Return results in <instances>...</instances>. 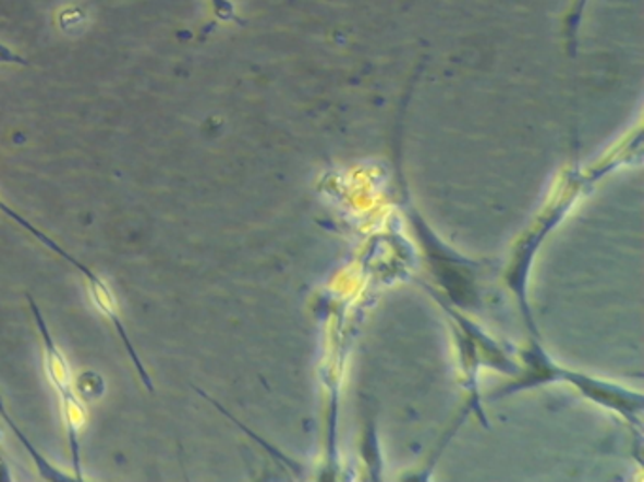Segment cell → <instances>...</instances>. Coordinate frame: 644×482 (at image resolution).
<instances>
[{
  "instance_id": "2",
  "label": "cell",
  "mask_w": 644,
  "mask_h": 482,
  "mask_svg": "<svg viewBox=\"0 0 644 482\" xmlns=\"http://www.w3.org/2000/svg\"><path fill=\"white\" fill-rule=\"evenodd\" d=\"M0 211H4L8 218L14 219L15 223L22 224L25 231L31 232L35 238L40 239L46 247H50L51 251L59 252L64 260H69L74 268H78V272L84 275L85 281H87V285H89V291H92L93 301H95V306L100 309V313L105 314L107 319L112 321L113 326L118 330V334H120L121 339L125 343V347H127L129 355L133 358V362H135V368L141 373V379L144 381V385L148 391H154V385H151V381H149L148 371L144 370V366H142L141 358L136 355L135 349H133V343L129 342L127 332H125V326H123V322H121L120 314H118V304H116V298H113L112 291L108 287L105 281L100 280L97 273L92 272L87 265L82 264L80 260L74 259L72 255L61 249L59 245L53 242V239L48 238L44 232L38 231L36 226L25 221L22 215H17L14 210H10L7 203L0 202Z\"/></svg>"
},
{
  "instance_id": "1",
  "label": "cell",
  "mask_w": 644,
  "mask_h": 482,
  "mask_svg": "<svg viewBox=\"0 0 644 482\" xmlns=\"http://www.w3.org/2000/svg\"><path fill=\"white\" fill-rule=\"evenodd\" d=\"M28 306L35 317L36 326L40 330L42 337L44 358H46V371L50 375V381L56 386L59 399H61V411H63L64 427L69 432V445H71L72 468L76 471V479L82 481V455H80V435L87 422V412H85L84 401L80 399L78 392L72 386L71 366L66 362L63 350L59 349L56 339L51 337L48 324L44 321L40 309L35 300L28 296Z\"/></svg>"
},
{
  "instance_id": "3",
  "label": "cell",
  "mask_w": 644,
  "mask_h": 482,
  "mask_svg": "<svg viewBox=\"0 0 644 482\" xmlns=\"http://www.w3.org/2000/svg\"><path fill=\"white\" fill-rule=\"evenodd\" d=\"M0 417L4 419L8 427L12 428V432L17 435V440L22 441V445L27 448L28 455L33 456V460L36 461V466L40 469V475H42L44 479H48V481H71V479H74V477L64 475L61 471H57V468H53L50 461L46 460V458L38 453V448L28 441L27 435L23 434L20 427H17L14 420H12V417L8 415L7 407L2 404V399H0Z\"/></svg>"
},
{
  "instance_id": "4",
  "label": "cell",
  "mask_w": 644,
  "mask_h": 482,
  "mask_svg": "<svg viewBox=\"0 0 644 482\" xmlns=\"http://www.w3.org/2000/svg\"><path fill=\"white\" fill-rule=\"evenodd\" d=\"M105 392V383L97 373L93 371H85L84 375L80 378V394L87 399L99 398Z\"/></svg>"
}]
</instances>
